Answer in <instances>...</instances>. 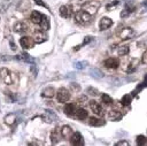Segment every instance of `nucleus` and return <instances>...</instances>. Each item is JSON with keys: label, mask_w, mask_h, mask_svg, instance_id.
I'll return each mask as SVG.
<instances>
[{"label": "nucleus", "mask_w": 147, "mask_h": 146, "mask_svg": "<svg viewBox=\"0 0 147 146\" xmlns=\"http://www.w3.org/2000/svg\"><path fill=\"white\" fill-rule=\"evenodd\" d=\"M103 66L106 68H108V69H116L119 66V60L116 59V57H109V59L105 60Z\"/></svg>", "instance_id": "obj_6"}, {"label": "nucleus", "mask_w": 147, "mask_h": 146, "mask_svg": "<svg viewBox=\"0 0 147 146\" xmlns=\"http://www.w3.org/2000/svg\"><path fill=\"white\" fill-rule=\"evenodd\" d=\"M46 39H47L46 31H42V30H40V31H36L34 37H33V41H34V43L40 44V43H44Z\"/></svg>", "instance_id": "obj_8"}, {"label": "nucleus", "mask_w": 147, "mask_h": 146, "mask_svg": "<svg viewBox=\"0 0 147 146\" xmlns=\"http://www.w3.org/2000/svg\"><path fill=\"white\" fill-rule=\"evenodd\" d=\"M130 52V48H129V46H121L119 48H118V51H117V53H118V55H121V56H124V55H126L127 53Z\"/></svg>", "instance_id": "obj_27"}, {"label": "nucleus", "mask_w": 147, "mask_h": 146, "mask_svg": "<svg viewBox=\"0 0 147 146\" xmlns=\"http://www.w3.org/2000/svg\"><path fill=\"white\" fill-rule=\"evenodd\" d=\"M54 94H55V89L52 86H47L41 91V95L44 98H52L54 97Z\"/></svg>", "instance_id": "obj_15"}, {"label": "nucleus", "mask_w": 147, "mask_h": 146, "mask_svg": "<svg viewBox=\"0 0 147 146\" xmlns=\"http://www.w3.org/2000/svg\"><path fill=\"white\" fill-rule=\"evenodd\" d=\"M137 145H140V146H142V145H146L147 144V138L145 137V136H142V135H140V136H138L137 137Z\"/></svg>", "instance_id": "obj_28"}, {"label": "nucleus", "mask_w": 147, "mask_h": 146, "mask_svg": "<svg viewBox=\"0 0 147 146\" xmlns=\"http://www.w3.org/2000/svg\"><path fill=\"white\" fill-rule=\"evenodd\" d=\"M116 145L117 146H127V145H130L126 140H121V141H118V143H116Z\"/></svg>", "instance_id": "obj_31"}, {"label": "nucleus", "mask_w": 147, "mask_h": 146, "mask_svg": "<svg viewBox=\"0 0 147 146\" xmlns=\"http://www.w3.org/2000/svg\"><path fill=\"white\" fill-rule=\"evenodd\" d=\"M85 64H86V62H78V63H76V67H77L78 69H82V68L85 67Z\"/></svg>", "instance_id": "obj_34"}, {"label": "nucleus", "mask_w": 147, "mask_h": 146, "mask_svg": "<svg viewBox=\"0 0 147 146\" xmlns=\"http://www.w3.org/2000/svg\"><path fill=\"white\" fill-rule=\"evenodd\" d=\"M13 77H14L13 72L9 71L7 68H1V69H0V78H1V80H2L3 83H6L7 85L13 84V82H14Z\"/></svg>", "instance_id": "obj_3"}, {"label": "nucleus", "mask_w": 147, "mask_h": 146, "mask_svg": "<svg viewBox=\"0 0 147 146\" xmlns=\"http://www.w3.org/2000/svg\"><path fill=\"white\" fill-rule=\"evenodd\" d=\"M20 45H21L24 49H29V48H31V47L33 46V41H32V39L29 38V37H22V38L20 39Z\"/></svg>", "instance_id": "obj_12"}, {"label": "nucleus", "mask_w": 147, "mask_h": 146, "mask_svg": "<svg viewBox=\"0 0 147 146\" xmlns=\"http://www.w3.org/2000/svg\"><path fill=\"white\" fill-rule=\"evenodd\" d=\"M61 137H62V136H61V130H60V129L55 128V129L52 130V132H51V140H52V144H53V145L57 144Z\"/></svg>", "instance_id": "obj_10"}, {"label": "nucleus", "mask_w": 147, "mask_h": 146, "mask_svg": "<svg viewBox=\"0 0 147 146\" xmlns=\"http://www.w3.org/2000/svg\"><path fill=\"white\" fill-rule=\"evenodd\" d=\"M59 13H60V15H61L63 18H68V17H70V15H71V9H70V7H68V6H61L60 9H59Z\"/></svg>", "instance_id": "obj_16"}, {"label": "nucleus", "mask_w": 147, "mask_h": 146, "mask_svg": "<svg viewBox=\"0 0 147 146\" xmlns=\"http://www.w3.org/2000/svg\"><path fill=\"white\" fill-rule=\"evenodd\" d=\"M42 17H44V15H42L40 11L33 10V11L31 13L30 20H31V22H32V23H34V24H40V22H41Z\"/></svg>", "instance_id": "obj_11"}, {"label": "nucleus", "mask_w": 147, "mask_h": 146, "mask_svg": "<svg viewBox=\"0 0 147 146\" xmlns=\"http://www.w3.org/2000/svg\"><path fill=\"white\" fill-rule=\"evenodd\" d=\"M14 31H15L16 33L22 34V33H25V32L28 31V26H26V24H24L23 22H16L15 25H14Z\"/></svg>", "instance_id": "obj_13"}, {"label": "nucleus", "mask_w": 147, "mask_h": 146, "mask_svg": "<svg viewBox=\"0 0 147 146\" xmlns=\"http://www.w3.org/2000/svg\"><path fill=\"white\" fill-rule=\"evenodd\" d=\"M70 99V92L65 89V87H61L60 90H57L56 92V100L61 103L67 102Z\"/></svg>", "instance_id": "obj_4"}, {"label": "nucleus", "mask_w": 147, "mask_h": 146, "mask_svg": "<svg viewBox=\"0 0 147 146\" xmlns=\"http://www.w3.org/2000/svg\"><path fill=\"white\" fill-rule=\"evenodd\" d=\"M132 10H130V9H127V8H125L124 10H122V13H121V17H126L127 15H130V13H131Z\"/></svg>", "instance_id": "obj_30"}, {"label": "nucleus", "mask_w": 147, "mask_h": 146, "mask_svg": "<svg viewBox=\"0 0 147 146\" xmlns=\"http://www.w3.org/2000/svg\"><path fill=\"white\" fill-rule=\"evenodd\" d=\"M133 33V31L130 29V28H125L123 30H121V37L123 39H126V38H130V36Z\"/></svg>", "instance_id": "obj_22"}, {"label": "nucleus", "mask_w": 147, "mask_h": 146, "mask_svg": "<svg viewBox=\"0 0 147 146\" xmlns=\"http://www.w3.org/2000/svg\"><path fill=\"white\" fill-rule=\"evenodd\" d=\"M16 59L22 60V61H25V62H31V63H33V62H34V60H33V59H31V57H30V55H29V54H26V53H23V54H21V55H17V57H16Z\"/></svg>", "instance_id": "obj_23"}, {"label": "nucleus", "mask_w": 147, "mask_h": 146, "mask_svg": "<svg viewBox=\"0 0 147 146\" xmlns=\"http://www.w3.org/2000/svg\"><path fill=\"white\" fill-rule=\"evenodd\" d=\"M87 93L91 94V95H94V97H95V95L99 94V91H98L96 89H94V87H88V89H87Z\"/></svg>", "instance_id": "obj_29"}, {"label": "nucleus", "mask_w": 147, "mask_h": 146, "mask_svg": "<svg viewBox=\"0 0 147 146\" xmlns=\"http://www.w3.org/2000/svg\"><path fill=\"white\" fill-rule=\"evenodd\" d=\"M75 20H76V22H77L78 24H80V25H87V24L91 23L92 16H91L88 13L84 11V10H79V11H77V13L75 14Z\"/></svg>", "instance_id": "obj_1"}, {"label": "nucleus", "mask_w": 147, "mask_h": 146, "mask_svg": "<svg viewBox=\"0 0 147 146\" xmlns=\"http://www.w3.org/2000/svg\"><path fill=\"white\" fill-rule=\"evenodd\" d=\"M15 121H16V116H15V114H8V115L5 117V122H6V124H8V125L14 124Z\"/></svg>", "instance_id": "obj_25"}, {"label": "nucleus", "mask_w": 147, "mask_h": 146, "mask_svg": "<svg viewBox=\"0 0 147 146\" xmlns=\"http://www.w3.org/2000/svg\"><path fill=\"white\" fill-rule=\"evenodd\" d=\"M88 124L91 126H102V125H105V121L100 120L98 117H90L88 118Z\"/></svg>", "instance_id": "obj_17"}, {"label": "nucleus", "mask_w": 147, "mask_h": 146, "mask_svg": "<svg viewBox=\"0 0 147 146\" xmlns=\"http://www.w3.org/2000/svg\"><path fill=\"white\" fill-rule=\"evenodd\" d=\"M108 118L111 121H119L122 118V114L117 110H109L108 113Z\"/></svg>", "instance_id": "obj_19"}, {"label": "nucleus", "mask_w": 147, "mask_h": 146, "mask_svg": "<svg viewBox=\"0 0 147 146\" xmlns=\"http://www.w3.org/2000/svg\"><path fill=\"white\" fill-rule=\"evenodd\" d=\"M70 143H71V145L82 146V145H84V138L79 132H75L70 137Z\"/></svg>", "instance_id": "obj_5"}, {"label": "nucleus", "mask_w": 147, "mask_h": 146, "mask_svg": "<svg viewBox=\"0 0 147 146\" xmlns=\"http://www.w3.org/2000/svg\"><path fill=\"white\" fill-rule=\"evenodd\" d=\"M63 110H64V114H65V115H68V116H72V115L75 114V112H76V106H75V103L68 102V103H65Z\"/></svg>", "instance_id": "obj_14"}, {"label": "nucleus", "mask_w": 147, "mask_h": 146, "mask_svg": "<svg viewBox=\"0 0 147 146\" xmlns=\"http://www.w3.org/2000/svg\"><path fill=\"white\" fill-rule=\"evenodd\" d=\"M34 2L37 3V5H39V6H41V7H45V8H48V6L46 5V3H44L41 0H34Z\"/></svg>", "instance_id": "obj_32"}, {"label": "nucleus", "mask_w": 147, "mask_h": 146, "mask_svg": "<svg viewBox=\"0 0 147 146\" xmlns=\"http://www.w3.org/2000/svg\"><path fill=\"white\" fill-rule=\"evenodd\" d=\"M144 5H147V0H145V2H144Z\"/></svg>", "instance_id": "obj_36"}, {"label": "nucleus", "mask_w": 147, "mask_h": 146, "mask_svg": "<svg viewBox=\"0 0 147 146\" xmlns=\"http://www.w3.org/2000/svg\"><path fill=\"white\" fill-rule=\"evenodd\" d=\"M141 84H142V86H144V87H146V86H147V75L145 76V79H144V82H142Z\"/></svg>", "instance_id": "obj_35"}, {"label": "nucleus", "mask_w": 147, "mask_h": 146, "mask_svg": "<svg viewBox=\"0 0 147 146\" xmlns=\"http://www.w3.org/2000/svg\"><path fill=\"white\" fill-rule=\"evenodd\" d=\"M90 108H91L92 112H93L94 114H96L98 116H102V115H103V109H102V107H101V105H100L99 102H96V101H94V100H91V101H90Z\"/></svg>", "instance_id": "obj_7"}, {"label": "nucleus", "mask_w": 147, "mask_h": 146, "mask_svg": "<svg viewBox=\"0 0 147 146\" xmlns=\"http://www.w3.org/2000/svg\"><path fill=\"white\" fill-rule=\"evenodd\" d=\"M99 7H100V2L99 1H87V2L84 3L83 10L86 11V13H88L90 15H92V14H95L96 13V10L99 9Z\"/></svg>", "instance_id": "obj_2"}, {"label": "nucleus", "mask_w": 147, "mask_h": 146, "mask_svg": "<svg viewBox=\"0 0 147 146\" xmlns=\"http://www.w3.org/2000/svg\"><path fill=\"white\" fill-rule=\"evenodd\" d=\"M92 39H93V38H92V37H90V36L85 37V39H84V41H83V45H86V44H88V43H90Z\"/></svg>", "instance_id": "obj_33"}, {"label": "nucleus", "mask_w": 147, "mask_h": 146, "mask_svg": "<svg viewBox=\"0 0 147 146\" xmlns=\"http://www.w3.org/2000/svg\"><path fill=\"white\" fill-rule=\"evenodd\" d=\"M40 26H41V30L42 31H47L49 29V18L46 17V16H44L42 20H41V22H40Z\"/></svg>", "instance_id": "obj_21"}, {"label": "nucleus", "mask_w": 147, "mask_h": 146, "mask_svg": "<svg viewBox=\"0 0 147 146\" xmlns=\"http://www.w3.org/2000/svg\"><path fill=\"white\" fill-rule=\"evenodd\" d=\"M111 24H113L111 18H109V17H102L100 20V22H99V28H100L101 31L102 30H107L108 28L111 26Z\"/></svg>", "instance_id": "obj_9"}, {"label": "nucleus", "mask_w": 147, "mask_h": 146, "mask_svg": "<svg viewBox=\"0 0 147 146\" xmlns=\"http://www.w3.org/2000/svg\"><path fill=\"white\" fill-rule=\"evenodd\" d=\"M131 101H132V97L130 94H124L123 98H122V100H121V102H122L123 106H130Z\"/></svg>", "instance_id": "obj_24"}, {"label": "nucleus", "mask_w": 147, "mask_h": 146, "mask_svg": "<svg viewBox=\"0 0 147 146\" xmlns=\"http://www.w3.org/2000/svg\"><path fill=\"white\" fill-rule=\"evenodd\" d=\"M72 135V130L69 125H63L61 128V136L64 137V138H68V137H71Z\"/></svg>", "instance_id": "obj_20"}, {"label": "nucleus", "mask_w": 147, "mask_h": 146, "mask_svg": "<svg viewBox=\"0 0 147 146\" xmlns=\"http://www.w3.org/2000/svg\"><path fill=\"white\" fill-rule=\"evenodd\" d=\"M101 101H102L105 105H110V103H113V98H111L110 95H108L107 93H103V94L101 95Z\"/></svg>", "instance_id": "obj_26"}, {"label": "nucleus", "mask_w": 147, "mask_h": 146, "mask_svg": "<svg viewBox=\"0 0 147 146\" xmlns=\"http://www.w3.org/2000/svg\"><path fill=\"white\" fill-rule=\"evenodd\" d=\"M75 116H76L78 120H85V118L88 116V114H87V112H86L84 108H78V109H76V112H75Z\"/></svg>", "instance_id": "obj_18"}]
</instances>
